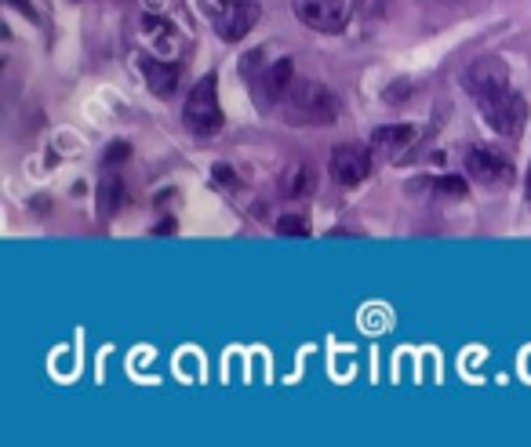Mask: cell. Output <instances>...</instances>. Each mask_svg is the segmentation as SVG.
I'll return each mask as SVG.
<instances>
[{"instance_id": "obj_1", "label": "cell", "mask_w": 531, "mask_h": 447, "mask_svg": "<svg viewBox=\"0 0 531 447\" xmlns=\"http://www.w3.org/2000/svg\"><path fill=\"white\" fill-rule=\"evenodd\" d=\"M284 117H288V124H299V128H321V124L339 120V102L317 80H295L284 95Z\"/></svg>"}, {"instance_id": "obj_2", "label": "cell", "mask_w": 531, "mask_h": 447, "mask_svg": "<svg viewBox=\"0 0 531 447\" xmlns=\"http://www.w3.org/2000/svg\"><path fill=\"white\" fill-rule=\"evenodd\" d=\"M477 110H481L484 124H488L495 135L502 139H517L524 135V124H528V99L521 91H513L510 84L488 91V95H477Z\"/></svg>"}, {"instance_id": "obj_3", "label": "cell", "mask_w": 531, "mask_h": 447, "mask_svg": "<svg viewBox=\"0 0 531 447\" xmlns=\"http://www.w3.org/2000/svg\"><path fill=\"white\" fill-rule=\"evenodd\" d=\"M182 120L193 135H215L222 128V106H219V80L215 73H208L204 80L193 84V91L186 95L182 106Z\"/></svg>"}, {"instance_id": "obj_4", "label": "cell", "mask_w": 531, "mask_h": 447, "mask_svg": "<svg viewBox=\"0 0 531 447\" xmlns=\"http://www.w3.org/2000/svg\"><path fill=\"white\" fill-rule=\"evenodd\" d=\"M295 15L302 26L317 33H342L350 26L353 4L346 0H295Z\"/></svg>"}, {"instance_id": "obj_5", "label": "cell", "mask_w": 531, "mask_h": 447, "mask_svg": "<svg viewBox=\"0 0 531 447\" xmlns=\"http://www.w3.org/2000/svg\"><path fill=\"white\" fill-rule=\"evenodd\" d=\"M328 171L339 186H361L371 175V149L364 142H339L331 149Z\"/></svg>"}, {"instance_id": "obj_6", "label": "cell", "mask_w": 531, "mask_h": 447, "mask_svg": "<svg viewBox=\"0 0 531 447\" xmlns=\"http://www.w3.org/2000/svg\"><path fill=\"white\" fill-rule=\"evenodd\" d=\"M466 171H470V179H477L488 189H506L513 182V175H517L510 160L502 157L499 149H488V146L466 149Z\"/></svg>"}, {"instance_id": "obj_7", "label": "cell", "mask_w": 531, "mask_h": 447, "mask_svg": "<svg viewBox=\"0 0 531 447\" xmlns=\"http://www.w3.org/2000/svg\"><path fill=\"white\" fill-rule=\"evenodd\" d=\"M259 19H262L259 4H251V0H230V4L215 15V33H219L226 44H237V40H244L255 26H259Z\"/></svg>"}, {"instance_id": "obj_8", "label": "cell", "mask_w": 531, "mask_h": 447, "mask_svg": "<svg viewBox=\"0 0 531 447\" xmlns=\"http://www.w3.org/2000/svg\"><path fill=\"white\" fill-rule=\"evenodd\" d=\"M251 84H255V99L262 102V106H273V102H284V95H288V88L295 84V62L291 59H277V62H266L255 77H251Z\"/></svg>"}, {"instance_id": "obj_9", "label": "cell", "mask_w": 531, "mask_h": 447, "mask_svg": "<svg viewBox=\"0 0 531 447\" xmlns=\"http://www.w3.org/2000/svg\"><path fill=\"white\" fill-rule=\"evenodd\" d=\"M142 77H146V84L153 88V95H161V99H171L175 95V88H179L182 80V62L179 59H142Z\"/></svg>"}, {"instance_id": "obj_10", "label": "cell", "mask_w": 531, "mask_h": 447, "mask_svg": "<svg viewBox=\"0 0 531 447\" xmlns=\"http://www.w3.org/2000/svg\"><path fill=\"white\" fill-rule=\"evenodd\" d=\"M502 84H510V70H506V62L502 59H481L466 70V88H470L473 99L502 88Z\"/></svg>"}, {"instance_id": "obj_11", "label": "cell", "mask_w": 531, "mask_h": 447, "mask_svg": "<svg viewBox=\"0 0 531 447\" xmlns=\"http://www.w3.org/2000/svg\"><path fill=\"white\" fill-rule=\"evenodd\" d=\"M281 193L288 200H299V197H306V193H313V168L310 164H302V160L288 164V168L281 171Z\"/></svg>"}, {"instance_id": "obj_12", "label": "cell", "mask_w": 531, "mask_h": 447, "mask_svg": "<svg viewBox=\"0 0 531 447\" xmlns=\"http://www.w3.org/2000/svg\"><path fill=\"white\" fill-rule=\"evenodd\" d=\"M121 200H124V182L121 175H106L99 182V219L110 222L117 211H121Z\"/></svg>"}, {"instance_id": "obj_13", "label": "cell", "mask_w": 531, "mask_h": 447, "mask_svg": "<svg viewBox=\"0 0 531 447\" xmlns=\"http://www.w3.org/2000/svg\"><path fill=\"white\" fill-rule=\"evenodd\" d=\"M415 142V128L411 124H382L371 135V146L375 149H404Z\"/></svg>"}, {"instance_id": "obj_14", "label": "cell", "mask_w": 531, "mask_h": 447, "mask_svg": "<svg viewBox=\"0 0 531 447\" xmlns=\"http://www.w3.org/2000/svg\"><path fill=\"white\" fill-rule=\"evenodd\" d=\"M277 233L281 237H310V219L302 211H288V215L277 219Z\"/></svg>"}, {"instance_id": "obj_15", "label": "cell", "mask_w": 531, "mask_h": 447, "mask_svg": "<svg viewBox=\"0 0 531 447\" xmlns=\"http://www.w3.org/2000/svg\"><path fill=\"white\" fill-rule=\"evenodd\" d=\"M390 8V0H353V11L361 15V19H382Z\"/></svg>"}, {"instance_id": "obj_16", "label": "cell", "mask_w": 531, "mask_h": 447, "mask_svg": "<svg viewBox=\"0 0 531 447\" xmlns=\"http://www.w3.org/2000/svg\"><path fill=\"white\" fill-rule=\"evenodd\" d=\"M433 186L441 189V193H451V197H466V179H455V175H441Z\"/></svg>"}, {"instance_id": "obj_17", "label": "cell", "mask_w": 531, "mask_h": 447, "mask_svg": "<svg viewBox=\"0 0 531 447\" xmlns=\"http://www.w3.org/2000/svg\"><path fill=\"white\" fill-rule=\"evenodd\" d=\"M404 99H411V84L408 80H393L390 88H386V102H390V106H401Z\"/></svg>"}, {"instance_id": "obj_18", "label": "cell", "mask_w": 531, "mask_h": 447, "mask_svg": "<svg viewBox=\"0 0 531 447\" xmlns=\"http://www.w3.org/2000/svg\"><path fill=\"white\" fill-rule=\"evenodd\" d=\"M11 4H15V8H19L22 15H30V19H37V15H33V8H30V4H26V0H11Z\"/></svg>"}, {"instance_id": "obj_19", "label": "cell", "mask_w": 531, "mask_h": 447, "mask_svg": "<svg viewBox=\"0 0 531 447\" xmlns=\"http://www.w3.org/2000/svg\"><path fill=\"white\" fill-rule=\"evenodd\" d=\"M528 197H531V168H528Z\"/></svg>"}, {"instance_id": "obj_20", "label": "cell", "mask_w": 531, "mask_h": 447, "mask_svg": "<svg viewBox=\"0 0 531 447\" xmlns=\"http://www.w3.org/2000/svg\"><path fill=\"white\" fill-rule=\"evenodd\" d=\"M473 4H484V0H473Z\"/></svg>"}]
</instances>
